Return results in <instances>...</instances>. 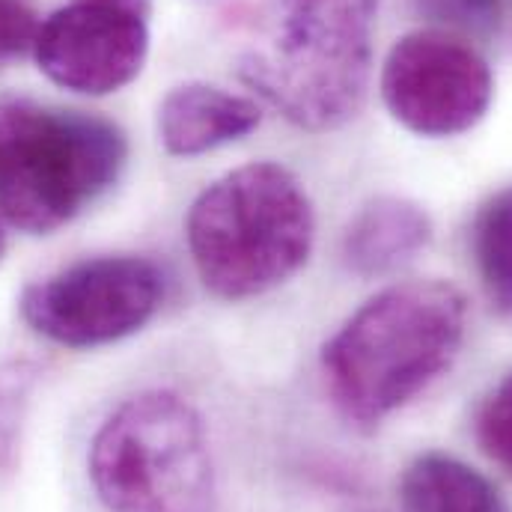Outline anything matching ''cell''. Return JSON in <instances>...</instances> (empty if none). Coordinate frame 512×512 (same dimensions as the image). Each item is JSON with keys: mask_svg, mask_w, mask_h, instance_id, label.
<instances>
[{"mask_svg": "<svg viewBox=\"0 0 512 512\" xmlns=\"http://www.w3.org/2000/svg\"><path fill=\"white\" fill-rule=\"evenodd\" d=\"M262 120L254 99L215 84L173 87L158 108V137L170 155L194 158L248 137Z\"/></svg>", "mask_w": 512, "mask_h": 512, "instance_id": "obj_9", "label": "cell"}, {"mask_svg": "<svg viewBox=\"0 0 512 512\" xmlns=\"http://www.w3.org/2000/svg\"><path fill=\"white\" fill-rule=\"evenodd\" d=\"M465 295L444 280H408L370 298L322 349L340 414L364 429L423 393L459 355Z\"/></svg>", "mask_w": 512, "mask_h": 512, "instance_id": "obj_1", "label": "cell"}, {"mask_svg": "<svg viewBox=\"0 0 512 512\" xmlns=\"http://www.w3.org/2000/svg\"><path fill=\"white\" fill-rule=\"evenodd\" d=\"M36 33L39 21L27 0H0V66L21 57L27 48L33 51Z\"/></svg>", "mask_w": 512, "mask_h": 512, "instance_id": "obj_16", "label": "cell"}, {"mask_svg": "<svg viewBox=\"0 0 512 512\" xmlns=\"http://www.w3.org/2000/svg\"><path fill=\"white\" fill-rule=\"evenodd\" d=\"M0 256H3V233H0Z\"/></svg>", "mask_w": 512, "mask_h": 512, "instance_id": "obj_17", "label": "cell"}, {"mask_svg": "<svg viewBox=\"0 0 512 512\" xmlns=\"http://www.w3.org/2000/svg\"><path fill=\"white\" fill-rule=\"evenodd\" d=\"M477 265L492 304L501 313H512V188L495 194L474 230Z\"/></svg>", "mask_w": 512, "mask_h": 512, "instance_id": "obj_12", "label": "cell"}, {"mask_svg": "<svg viewBox=\"0 0 512 512\" xmlns=\"http://www.w3.org/2000/svg\"><path fill=\"white\" fill-rule=\"evenodd\" d=\"M402 512H510L504 495L471 465L426 453L399 480Z\"/></svg>", "mask_w": 512, "mask_h": 512, "instance_id": "obj_11", "label": "cell"}, {"mask_svg": "<svg viewBox=\"0 0 512 512\" xmlns=\"http://www.w3.org/2000/svg\"><path fill=\"white\" fill-rule=\"evenodd\" d=\"M185 239L203 286L218 298L245 301L304 268L316 215L295 173L256 161L221 176L194 200Z\"/></svg>", "mask_w": 512, "mask_h": 512, "instance_id": "obj_2", "label": "cell"}, {"mask_svg": "<svg viewBox=\"0 0 512 512\" xmlns=\"http://www.w3.org/2000/svg\"><path fill=\"white\" fill-rule=\"evenodd\" d=\"M417 6L432 21L465 33H489L501 15V0H417Z\"/></svg>", "mask_w": 512, "mask_h": 512, "instance_id": "obj_15", "label": "cell"}, {"mask_svg": "<svg viewBox=\"0 0 512 512\" xmlns=\"http://www.w3.org/2000/svg\"><path fill=\"white\" fill-rule=\"evenodd\" d=\"M30 382H33V373L27 367L0 370V468H9V462L15 456Z\"/></svg>", "mask_w": 512, "mask_h": 512, "instance_id": "obj_14", "label": "cell"}, {"mask_svg": "<svg viewBox=\"0 0 512 512\" xmlns=\"http://www.w3.org/2000/svg\"><path fill=\"white\" fill-rule=\"evenodd\" d=\"M376 12L379 0H280L271 45L245 54L239 75L292 126H346L367 102Z\"/></svg>", "mask_w": 512, "mask_h": 512, "instance_id": "obj_3", "label": "cell"}, {"mask_svg": "<svg viewBox=\"0 0 512 512\" xmlns=\"http://www.w3.org/2000/svg\"><path fill=\"white\" fill-rule=\"evenodd\" d=\"M164 274L143 256H96L33 283L21 295L24 322L51 343L93 349L140 331L161 307Z\"/></svg>", "mask_w": 512, "mask_h": 512, "instance_id": "obj_6", "label": "cell"}, {"mask_svg": "<svg viewBox=\"0 0 512 512\" xmlns=\"http://www.w3.org/2000/svg\"><path fill=\"white\" fill-rule=\"evenodd\" d=\"M432 239L429 215L402 200V197H379L367 203L343 233V259L361 277H379L417 251H423Z\"/></svg>", "mask_w": 512, "mask_h": 512, "instance_id": "obj_10", "label": "cell"}, {"mask_svg": "<svg viewBox=\"0 0 512 512\" xmlns=\"http://www.w3.org/2000/svg\"><path fill=\"white\" fill-rule=\"evenodd\" d=\"M90 480L111 512H212L215 468L203 417L170 390L131 396L93 438Z\"/></svg>", "mask_w": 512, "mask_h": 512, "instance_id": "obj_5", "label": "cell"}, {"mask_svg": "<svg viewBox=\"0 0 512 512\" xmlns=\"http://www.w3.org/2000/svg\"><path fill=\"white\" fill-rule=\"evenodd\" d=\"M149 54V0H72L36 33L33 57L48 81L84 96L131 84Z\"/></svg>", "mask_w": 512, "mask_h": 512, "instance_id": "obj_8", "label": "cell"}, {"mask_svg": "<svg viewBox=\"0 0 512 512\" xmlns=\"http://www.w3.org/2000/svg\"><path fill=\"white\" fill-rule=\"evenodd\" d=\"M492 93L489 63L447 30H414L384 60L387 111L423 137H453L474 128L486 117Z\"/></svg>", "mask_w": 512, "mask_h": 512, "instance_id": "obj_7", "label": "cell"}, {"mask_svg": "<svg viewBox=\"0 0 512 512\" xmlns=\"http://www.w3.org/2000/svg\"><path fill=\"white\" fill-rule=\"evenodd\" d=\"M477 441L495 465L512 474V373L483 402L477 417Z\"/></svg>", "mask_w": 512, "mask_h": 512, "instance_id": "obj_13", "label": "cell"}, {"mask_svg": "<svg viewBox=\"0 0 512 512\" xmlns=\"http://www.w3.org/2000/svg\"><path fill=\"white\" fill-rule=\"evenodd\" d=\"M128 158L120 126L33 102L0 105V215L45 236L102 197Z\"/></svg>", "mask_w": 512, "mask_h": 512, "instance_id": "obj_4", "label": "cell"}]
</instances>
